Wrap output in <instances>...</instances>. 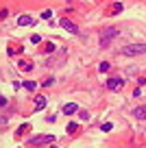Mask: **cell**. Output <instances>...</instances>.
I'll list each match as a JSON object with an SVG mask.
<instances>
[{
    "mask_svg": "<svg viewBox=\"0 0 146 148\" xmlns=\"http://www.w3.org/2000/svg\"><path fill=\"white\" fill-rule=\"evenodd\" d=\"M133 116H135V120H146V105H140L133 109Z\"/></svg>",
    "mask_w": 146,
    "mask_h": 148,
    "instance_id": "cell-6",
    "label": "cell"
},
{
    "mask_svg": "<svg viewBox=\"0 0 146 148\" xmlns=\"http://www.w3.org/2000/svg\"><path fill=\"white\" fill-rule=\"evenodd\" d=\"M33 22H35V20L28 18V15H20V18H18V24H20V26H31Z\"/></svg>",
    "mask_w": 146,
    "mask_h": 148,
    "instance_id": "cell-9",
    "label": "cell"
},
{
    "mask_svg": "<svg viewBox=\"0 0 146 148\" xmlns=\"http://www.w3.org/2000/svg\"><path fill=\"white\" fill-rule=\"evenodd\" d=\"M61 26L65 28V31H70V33H74V35H79V26L72 22V20H68V18H63L61 20Z\"/></svg>",
    "mask_w": 146,
    "mask_h": 148,
    "instance_id": "cell-5",
    "label": "cell"
},
{
    "mask_svg": "<svg viewBox=\"0 0 146 148\" xmlns=\"http://www.w3.org/2000/svg\"><path fill=\"white\" fill-rule=\"evenodd\" d=\"M124 85V81L120 79V76H114V79H107V83H105V87L109 89V92H118L120 87Z\"/></svg>",
    "mask_w": 146,
    "mask_h": 148,
    "instance_id": "cell-4",
    "label": "cell"
},
{
    "mask_svg": "<svg viewBox=\"0 0 146 148\" xmlns=\"http://www.w3.org/2000/svg\"><path fill=\"white\" fill-rule=\"evenodd\" d=\"M7 15H9V11H7V9H0V20H7Z\"/></svg>",
    "mask_w": 146,
    "mask_h": 148,
    "instance_id": "cell-22",
    "label": "cell"
},
{
    "mask_svg": "<svg viewBox=\"0 0 146 148\" xmlns=\"http://www.w3.org/2000/svg\"><path fill=\"white\" fill-rule=\"evenodd\" d=\"M18 68H20V70H24V72H31V70H33V61H28V59H20V61H18Z\"/></svg>",
    "mask_w": 146,
    "mask_h": 148,
    "instance_id": "cell-7",
    "label": "cell"
},
{
    "mask_svg": "<svg viewBox=\"0 0 146 148\" xmlns=\"http://www.w3.org/2000/svg\"><path fill=\"white\" fill-rule=\"evenodd\" d=\"M50 18H52V11L50 9H46L44 13H41V20H50Z\"/></svg>",
    "mask_w": 146,
    "mask_h": 148,
    "instance_id": "cell-19",
    "label": "cell"
},
{
    "mask_svg": "<svg viewBox=\"0 0 146 148\" xmlns=\"http://www.w3.org/2000/svg\"><path fill=\"white\" fill-rule=\"evenodd\" d=\"M63 113H68V116H72V113H79V105H76V102H68V105L63 107Z\"/></svg>",
    "mask_w": 146,
    "mask_h": 148,
    "instance_id": "cell-8",
    "label": "cell"
},
{
    "mask_svg": "<svg viewBox=\"0 0 146 148\" xmlns=\"http://www.w3.org/2000/svg\"><path fill=\"white\" fill-rule=\"evenodd\" d=\"M31 42H33V44H39V42H41V37H39V35H33V37H31Z\"/></svg>",
    "mask_w": 146,
    "mask_h": 148,
    "instance_id": "cell-23",
    "label": "cell"
},
{
    "mask_svg": "<svg viewBox=\"0 0 146 148\" xmlns=\"http://www.w3.org/2000/svg\"><path fill=\"white\" fill-rule=\"evenodd\" d=\"M101 131H105V133H107V131H111V122H105V124H101Z\"/></svg>",
    "mask_w": 146,
    "mask_h": 148,
    "instance_id": "cell-20",
    "label": "cell"
},
{
    "mask_svg": "<svg viewBox=\"0 0 146 148\" xmlns=\"http://www.w3.org/2000/svg\"><path fill=\"white\" fill-rule=\"evenodd\" d=\"M7 122H9V118H7V116H0V124H7Z\"/></svg>",
    "mask_w": 146,
    "mask_h": 148,
    "instance_id": "cell-25",
    "label": "cell"
},
{
    "mask_svg": "<svg viewBox=\"0 0 146 148\" xmlns=\"http://www.w3.org/2000/svg\"><path fill=\"white\" fill-rule=\"evenodd\" d=\"M109 68H111V65H109V61H103V63L98 65V72H101V74H105V72H107Z\"/></svg>",
    "mask_w": 146,
    "mask_h": 148,
    "instance_id": "cell-13",
    "label": "cell"
},
{
    "mask_svg": "<svg viewBox=\"0 0 146 148\" xmlns=\"http://www.w3.org/2000/svg\"><path fill=\"white\" fill-rule=\"evenodd\" d=\"M55 50H57V48H55V44H50V42H48V44L44 46V52H48V55H50V52H55Z\"/></svg>",
    "mask_w": 146,
    "mask_h": 148,
    "instance_id": "cell-17",
    "label": "cell"
},
{
    "mask_svg": "<svg viewBox=\"0 0 146 148\" xmlns=\"http://www.w3.org/2000/svg\"><path fill=\"white\" fill-rule=\"evenodd\" d=\"M120 35V31L116 26H107V28H103L101 31V35H98V44H101V48H105V46H109L111 42H114L116 37Z\"/></svg>",
    "mask_w": 146,
    "mask_h": 148,
    "instance_id": "cell-1",
    "label": "cell"
},
{
    "mask_svg": "<svg viewBox=\"0 0 146 148\" xmlns=\"http://www.w3.org/2000/svg\"><path fill=\"white\" fill-rule=\"evenodd\" d=\"M44 107H46V98H44V96H37V98H35V109L41 111Z\"/></svg>",
    "mask_w": 146,
    "mask_h": 148,
    "instance_id": "cell-11",
    "label": "cell"
},
{
    "mask_svg": "<svg viewBox=\"0 0 146 148\" xmlns=\"http://www.w3.org/2000/svg\"><path fill=\"white\" fill-rule=\"evenodd\" d=\"M46 122H50V124H52V122H57V113H55V116H48V120H46Z\"/></svg>",
    "mask_w": 146,
    "mask_h": 148,
    "instance_id": "cell-24",
    "label": "cell"
},
{
    "mask_svg": "<svg viewBox=\"0 0 146 148\" xmlns=\"http://www.w3.org/2000/svg\"><path fill=\"white\" fill-rule=\"evenodd\" d=\"M146 52V44H129V46L122 48V55L124 57H140Z\"/></svg>",
    "mask_w": 146,
    "mask_h": 148,
    "instance_id": "cell-2",
    "label": "cell"
},
{
    "mask_svg": "<svg viewBox=\"0 0 146 148\" xmlns=\"http://www.w3.org/2000/svg\"><path fill=\"white\" fill-rule=\"evenodd\" d=\"M52 85H55V79H52V76H48V79L41 83V87H52Z\"/></svg>",
    "mask_w": 146,
    "mask_h": 148,
    "instance_id": "cell-16",
    "label": "cell"
},
{
    "mask_svg": "<svg viewBox=\"0 0 146 148\" xmlns=\"http://www.w3.org/2000/svg\"><path fill=\"white\" fill-rule=\"evenodd\" d=\"M7 105H9V100H7L5 96H0V109H2V107H7Z\"/></svg>",
    "mask_w": 146,
    "mask_h": 148,
    "instance_id": "cell-21",
    "label": "cell"
},
{
    "mask_svg": "<svg viewBox=\"0 0 146 148\" xmlns=\"http://www.w3.org/2000/svg\"><path fill=\"white\" fill-rule=\"evenodd\" d=\"M55 142V135H39V137H31L28 144L31 146H44V144H52Z\"/></svg>",
    "mask_w": 146,
    "mask_h": 148,
    "instance_id": "cell-3",
    "label": "cell"
},
{
    "mask_svg": "<svg viewBox=\"0 0 146 148\" xmlns=\"http://www.w3.org/2000/svg\"><path fill=\"white\" fill-rule=\"evenodd\" d=\"M22 87H26V89H31V92H33V89H37V83H35V81H24Z\"/></svg>",
    "mask_w": 146,
    "mask_h": 148,
    "instance_id": "cell-12",
    "label": "cell"
},
{
    "mask_svg": "<svg viewBox=\"0 0 146 148\" xmlns=\"http://www.w3.org/2000/svg\"><path fill=\"white\" fill-rule=\"evenodd\" d=\"M79 118H81V120H90V111H85V109H79Z\"/></svg>",
    "mask_w": 146,
    "mask_h": 148,
    "instance_id": "cell-15",
    "label": "cell"
},
{
    "mask_svg": "<svg viewBox=\"0 0 146 148\" xmlns=\"http://www.w3.org/2000/svg\"><path fill=\"white\" fill-rule=\"evenodd\" d=\"M26 131H28V124H22V126H20L18 131H15V135H18V137H20V135H24V133H26Z\"/></svg>",
    "mask_w": 146,
    "mask_h": 148,
    "instance_id": "cell-18",
    "label": "cell"
},
{
    "mask_svg": "<svg viewBox=\"0 0 146 148\" xmlns=\"http://www.w3.org/2000/svg\"><path fill=\"white\" fill-rule=\"evenodd\" d=\"M65 131H68L70 135H72V133H76V131H79V124H74V122H70V124L65 126Z\"/></svg>",
    "mask_w": 146,
    "mask_h": 148,
    "instance_id": "cell-14",
    "label": "cell"
},
{
    "mask_svg": "<svg viewBox=\"0 0 146 148\" xmlns=\"http://www.w3.org/2000/svg\"><path fill=\"white\" fill-rule=\"evenodd\" d=\"M50 148H59V146H55V144H52V146H50Z\"/></svg>",
    "mask_w": 146,
    "mask_h": 148,
    "instance_id": "cell-26",
    "label": "cell"
},
{
    "mask_svg": "<svg viewBox=\"0 0 146 148\" xmlns=\"http://www.w3.org/2000/svg\"><path fill=\"white\" fill-rule=\"evenodd\" d=\"M122 9H124V5H122V2H114V5L109 7V13H111V15H116V13H122Z\"/></svg>",
    "mask_w": 146,
    "mask_h": 148,
    "instance_id": "cell-10",
    "label": "cell"
}]
</instances>
